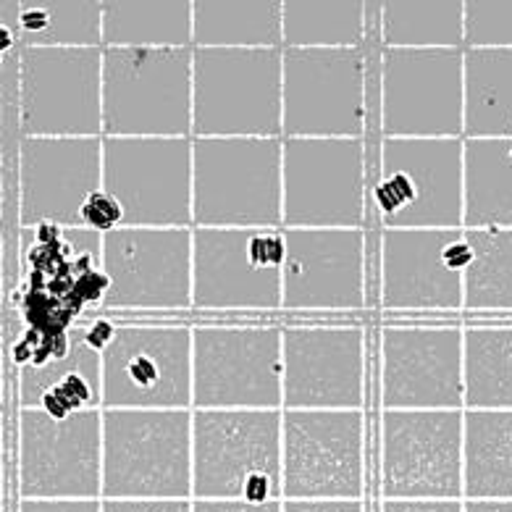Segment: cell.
<instances>
[{"label": "cell", "instance_id": "8d00e7d4", "mask_svg": "<svg viewBox=\"0 0 512 512\" xmlns=\"http://www.w3.org/2000/svg\"><path fill=\"white\" fill-rule=\"evenodd\" d=\"M14 119H19V50L0 61V140Z\"/></svg>", "mask_w": 512, "mask_h": 512}, {"label": "cell", "instance_id": "2e32d148", "mask_svg": "<svg viewBox=\"0 0 512 512\" xmlns=\"http://www.w3.org/2000/svg\"><path fill=\"white\" fill-rule=\"evenodd\" d=\"M103 360V410H192V326L119 323Z\"/></svg>", "mask_w": 512, "mask_h": 512}, {"label": "cell", "instance_id": "f546056e", "mask_svg": "<svg viewBox=\"0 0 512 512\" xmlns=\"http://www.w3.org/2000/svg\"><path fill=\"white\" fill-rule=\"evenodd\" d=\"M465 0H386L376 43L386 50H463Z\"/></svg>", "mask_w": 512, "mask_h": 512}, {"label": "cell", "instance_id": "4fadbf2b", "mask_svg": "<svg viewBox=\"0 0 512 512\" xmlns=\"http://www.w3.org/2000/svg\"><path fill=\"white\" fill-rule=\"evenodd\" d=\"M19 499H103V410L56 421L40 407L16 415Z\"/></svg>", "mask_w": 512, "mask_h": 512}, {"label": "cell", "instance_id": "e0dca14e", "mask_svg": "<svg viewBox=\"0 0 512 512\" xmlns=\"http://www.w3.org/2000/svg\"><path fill=\"white\" fill-rule=\"evenodd\" d=\"M463 323H384L381 410H465Z\"/></svg>", "mask_w": 512, "mask_h": 512}, {"label": "cell", "instance_id": "681fc988", "mask_svg": "<svg viewBox=\"0 0 512 512\" xmlns=\"http://www.w3.org/2000/svg\"><path fill=\"white\" fill-rule=\"evenodd\" d=\"M3 410H0V499H6V439H3Z\"/></svg>", "mask_w": 512, "mask_h": 512}, {"label": "cell", "instance_id": "ac0fdd59", "mask_svg": "<svg viewBox=\"0 0 512 512\" xmlns=\"http://www.w3.org/2000/svg\"><path fill=\"white\" fill-rule=\"evenodd\" d=\"M281 410H365L368 334L363 323H287Z\"/></svg>", "mask_w": 512, "mask_h": 512}, {"label": "cell", "instance_id": "9a60e30c", "mask_svg": "<svg viewBox=\"0 0 512 512\" xmlns=\"http://www.w3.org/2000/svg\"><path fill=\"white\" fill-rule=\"evenodd\" d=\"M22 137H103V48H19Z\"/></svg>", "mask_w": 512, "mask_h": 512}, {"label": "cell", "instance_id": "d6a6232c", "mask_svg": "<svg viewBox=\"0 0 512 512\" xmlns=\"http://www.w3.org/2000/svg\"><path fill=\"white\" fill-rule=\"evenodd\" d=\"M473 263L463 274V313H512V229H463Z\"/></svg>", "mask_w": 512, "mask_h": 512}, {"label": "cell", "instance_id": "7a4b0ae2", "mask_svg": "<svg viewBox=\"0 0 512 512\" xmlns=\"http://www.w3.org/2000/svg\"><path fill=\"white\" fill-rule=\"evenodd\" d=\"M376 229H463V140H368Z\"/></svg>", "mask_w": 512, "mask_h": 512}, {"label": "cell", "instance_id": "d6986e66", "mask_svg": "<svg viewBox=\"0 0 512 512\" xmlns=\"http://www.w3.org/2000/svg\"><path fill=\"white\" fill-rule=\"evenodd\" d=\"M281 310L360 313L371 305V242L365 229H284Z\"/></svg>", "mask_w": 512, "mask_h": 512}, {"label": "cell", "instance_id": "277c9868", "mask_svg": "<svg viewBox=\"0 0 512 512\" xmlns=\"http://www.w3.org/2000/svg\"><path fill=\"white\" fill-rule=\"evenodd\" d=\"M192 499L281 502V410H192Z\"/></svg>", "mask_w": 512, "mask_h": 512}, {"label": "cell", "instance_id": "1f68e13d", "mask_svg": "<svg viewBox=\"0 0 512 512\" xmlns=\"http://www.w3.org/2000/svg\"><path fill=\"white\" fill-rule=\"evenodd\" d=\"M19 48H103V3L22 0Z\"/></svg>", "mask_w": 512, "mask_h": 512}, {"label": "cell", "instance_id": "60d3db41", "mask_svg": "<svg viewBox=\"0 0 512 512\" xmlns=\"http://www.w3.org/2000/svg\"><path fill=\"white\" fill-rule=\"evenodd\" d=\"M379 512H463V499H381Z\"/></svg>", "mask_w": 512, "mask_h": 512}, {"label": "cell", "instance_id": "b9f144b4", "mask_svg": "<svg viewBox=\"0 0 512 512\" xmlns=\"http://www.w3.org/2000/svg\"><path fill=\"white\" fill-rule=\"evenodd\" d=\"M192 512H281V502H232V499H192Z\"/></svg>", "mask_w": 512, "mask_h": 512}, {"label": "cell", "instance_id": "74e56055", "mask_svg": "<svg viewBox=\"0 0 512 512\" xmlns=\"http://www.w3.org/2000/svg\"><path fill=\"white\" fill-rule=\"evenodd\" d=\"M103 512H192V499H100Z\"/></svg>", "mask_w": 512, "mask_h": 512}, {"label": "cell", "instance_id": "6da1fadb", "mask_svg": "<svg viewBox=\"0 0 512 512\" xmlns=\"http://www.w3.org/2000/svg\"><path fill=\"white\" fill-rule=\"evenodd\" d=\"M281 69L284 137L379 140V56L368 45L284 50Z\"/></svg>", "mask_w": 512, "mask_h": 512}, {"label": "cell", "instance_id": "cb8c5ba5", "mask_svg": "<svg viewBox=\"0 0 512 512\" xmlns=\"http://www.w3.org/2000/svg\"><path fill=\"white\" fill-rule=\"evenodd\" d=\"M284 0H195L192 48L281 50Z\"/></svg>", "mask_w": 512, "mask_h": 512}, {"label": "cell", "instance_id": "bcb514c9", "mask_svg": "<svg viewBox=\"0 0 512 512\" xmlns=\"http://www.w3.org/2000/svg\"><path fill=\"white\" fill-rule=\"evenodd\" d=\"M32 232V245H56L64 237V229L56 224H37Z\"/></svg>", "mask_w": 512, "mask_h": 512}, {"label": "cell", "instance_id": "8992f818", "mask_svg": "<svg viewBox=\"0 0 512 512\" xmlns=\"http://www.w3.org/2000/svg\"><path fill=\"white\" fill-rule=\"evenodd\" d=\"M103 499H192V410H103Z\"/></svg>", "mask_w": 512, "mask_h": 512}, {"label": "cell", "instance_id": "4316f807", "mask_svg": "<svg viewBox=\"0 0 512 512\" xmlns=\"http://www.w3.org/2000/svg\"><path fill=\"white\" fill-rule=\"evenodd\" d=\"M463 499H512V410H463Z\"/></svg>", "mask_w": 512, "mask_h": 512}, {"label": "cell", "instance_id": "f5cc1de1", "mask_svg": "<svg viewBox=\"0 0 512 512\" xmlns=\"http://www.w3.org/2000/svg\"><path fill=\"white\" fill-rule=\"evenodd\" d=\"M0 512H6V502L3 499H0Z\"/></svg>", "mask_w": 512, "mask_h": 512}, {"label": "cell", "instance_id": "603a6c76", "mask_svg": "<svg viewBox=\"0 0 512 512\" xmlns=\"http://www.w3.org/2000/svg\"><path fill=\"white\" fill-rule=\"evenodd\" d=\"M250 237V229H192V310H281V268H260Z\"/></svg>", "mask_w": 512, "mask_h": 512}, {"label": "cell", "instance_id": "83f0119b", "mask_svg": "<svg viewBox=\"0 0 512 512\" xmlns=\"http://www.w3.org/2000/svg\"><path fill=\"white\" fill-rule=\"evenodd\" d=\"M195 0H108L103 3V50L192 48Z\"/></svg>", "mask_w": 512, "mask_h": 512}, {"label": "cell", "instance_id": "ffe728a7", "mask_svg": "<svg viewBox=\"0 0 512 512\" xmlns=\"http://www.w3.org/2000/svg\"><path fill=\"white\" fill-rule=\"evenodd\" d=\"M106 310H192V229H132L103 237Z\"/></svg>", "mask_w": 512, "mask_h": 512}, {"label": "cell", "instance_id": "7dc6e473", "mask_svg": "<svg viewBox=\"0 0 512 512\" xmlns=\"http://www.w3.org/2000/svg\"><path fill=\"white\" fill-rule=\"evenodd\" d=\"M19 50V29L16 27H0V61L14 56Z\"/></svg>", "mask_w": 512, "mask_h": 512}, {"label": "cell", "instance_id": "7402d4cb", "mask_svg": "<svg viewBox=\"0 0 512 512\" xmlns=\"http://www.w3.org/2000/svg\"><path fill=\"white\" fill-rule=\"evenodd\" d=\"M463 229H376V308L386 313H460L463 274L444 250Z\"/></svg>", "mask_w": 512, "mask_h": 512}, {"label": "cell", "instance_id": "836d02e7", "mask_svg": "<svg viewBox=\"0 0 512 512\" xmlns=\"http://www.w3.org/2000/svg\"><path fill=\"white\" fill-rule=\"evenodd\" d=\"M69 337L71 350L66 358L50 360L45 365H24V368H19V376H16V402H19V410L40 407L45 394L53 386L61 384L69 373L87 371V368H103L100 352H95L85 342V326H71Z\"/></svg>", "mask_w": 512, "mask_h": 512}, {"label": "cell", "instance_id": "4dcf8cb0", "mask_svg": "<svg viewBox=\"0 0 512 512\" xmlns=\"http://www.w3.org/2000/svg\"><path fill=\"white\" fill-rule=\"evenodd\" d=\"M284 50H352L368 43L363 0H284Z\"/></svg>", "mask_w": 512, "mask_h": 512}, {"label": "cell", "instance_id": "e575fe53", "mask_svg": "<svg viewBox=\"0 0 512 512\" xmlns=\"http://www.w3.org/2000/svg\"><path fill=\"white\" fill-rule=\"evenodd\" d=\"M463 50H512V0H465Z\"/></svg>", "mask_w": 512, "mask_h": 512}, {"label": "cell", "instance_id": "7bdbcfd3", "mask_svg": "<svg viewBox=\"0 0 512 512\" xmlns=\"http://www.w3.org/2000/svg\"><path fill=\"white\" fill-rule=\"evenodd\" d=\"M116 331H119V323L111 321V318H98V321H92L90 326H85V342L90 344L95 352H103L108 344L113 342Z\"/></svg>", "mask_w": 512, "mask_h": 512}, {"label": "cell", "instance_id": "f1b7e54d", "mask_svg": "<svg viewBox=\"0 0 512 512\" xmlns=\"http://www.w3.org/2000/svg\"><path fill=\"white\" fill-rule=\"evenodd\" d=\"M465 410H512V321L463 323Z\"/></svg>", "mask_w": 512, "mask_h": 512}, {"label": "cell", "instance_id": "30bf717a", "mask_svg": "<svg viewBox=\"0 0 512 512\" xmlns=\"http://www.w3.org/2000/svg\"><path fill=\"white\" fill-rule=\"evenodd\" d=\"M365 410H281V497L363 499Z\"/></svg>", "mask_w": 512, "mask_h": 512}, {"label": "cell", "instance_id": "ee69618b", "mask_svg": "<svg viewBox=\"0 0 512 512\" xmlns=\"http://www.w3.org/2000/svg\"><path fill=\"white\" fill-rule=\"evenodd\" d=\"M16 155H8L6 140H0V229L6 221V195H8V166Z\"/></svg>", "mask_w": 512, "mask_h": 512}, {"label": "cell", "instance_id": "c3c4849f", "mask_svg": "<svg viewBox=\"0 0 512 512\" xmlns=\"http://www.w3.org/2000/svg\"><path fill=\"white\" fill-rule=\"evenodd\" d=\"M19 6L22 0H0V27L19 29Z\"/></svg>", "mask_w": 512, "mask_h": 512}, {"label": "cell", "instance_id": "f35d334b", "mask_svg": "<svg viewBox=\"0 0 512 512\" xmlns=\"http://www.w3.org/2000/svg\"><path fill=\"white\" fill-rule=\"evenodd\" d=\"M16 512H103L100 499H19Z\"/></svg>", "mask_w": 512, "mask_h": 512}, {"label": "cell", "instance_id": "d590c367", "mask_svg": "<svg viewBox=\"0 0 512 512\" xmlns=\"http://www.w3.org/2000/svg\"><path fill=\"white\" fill-rule=\"evenodd\" d=\"M79 224L82 229H92V232L98 234H111L116 229L124 226V211H121L119 200L113 195H108L106 190L92 192L90 197L82 205V211H79Z\"/></svg>", "mask_w": 512, "mask_h": 512}, {"label": "cell", "instance_id": "d4e9b609", "mask_svg": "<svg viewBox=\"0 0 512 512\" xmlns=\"http://www.w3.org/2000/svg\"><path fill=\"white\" fill-rule=\"evenodd\" d=\"M463 140H512V50H463Z\"/></svg>", "mask_w": 512, "mask_h": 512}, {"label": "cell", "instance_id": "f907efd6", "mask_svg": "<svg viewBox=\"0 0 512 512\" xmlns=\"http://www.w3.org/2000/svg\"><path fill=\"white\" fill-rule=\"evenodd\" d=\"M3 297H6V234L0 229V308H3Z\"/></svg>", "mask_w": 512, "mask_h": 512}, {"label": "cell", "instance_id": "3957f363", "mask_svg": "<svg viewBox=\"0 0 512 512\" xmlns=\"http://www.w3.org/2000/svg\"><path fill=\"white\" fill-rule=\"evenodd\" d=\"M192 229H284L281 140H192Z\"/></svg>", "mask_w": 512, "mask_h": 512}, {"label": "cell", "instance_id": "5bb4252c", "mask_svg": "<svg viewBox=\"0 0 512 512\" xmlns=\"http://www.w3.org/2000/svg\"><path fill=\"white\" fill-rule=\"evenodd\" d=\"M381 499H463V410H381Z\"/></svg>", "mask_w": 512, "mask_h": 512}, {"label": "cell", "instance_id": "484cf974", "mask_svg": "<svg viewBox=\"0 0 512 512\" xmlns=\"http://www.w3.org/2000/svg\"><path fill=\"white\" fill-rule=\"evenodd\" d=\"M463 229H512V140H463Z\"/></svg>", "mask_w": 512, "mask_h": 512}, {"label": "cell", "instance_id": "7c38bea8", "mask_svg": "<svg viewBox=\"0 0 512 512\" xmlns=\"http://www.w3.org/2000/svg\"><path fill=\"white\" fill-rule=\"evenodd\" d=\"M103 190L124 226L192 229V137H103Z\"/></svg>", "mask_w": 512, "mask_h": 512}, {"label": "cell", "instance_id": "8fae6325", "mask_svg": "<svg viewBox=\"0 0 512 512\" xmlns=\"http://www.w3.org/2000/svg\"><path fill=\"white\" fill-rule=\"evenodd\" d=\"M379 140H463V50L381 48Z\"/></svg>", "mask_w": 512, "mask_h": 512}, {"label": "cell", "instance_id": "ba28073f", "mask_svg": "<svg viewBox=\"0 0 512 512\" xmlns=\"http://www.w3.org/2000/svg\"><path fill=\"white\" fill-rule=\"evenodd\" d=\"M103 137H192V48L103 50Z\"/></svg>", "mask_w": 512, "mask_h": 512}, {"label": "cell", "instance_id": "ab89813d", "mask_svg": "<svg viewBox=\"0 0 512 512\" xmlns=\"http://www.w3.org/2000/svg\"><path fill=\"white\" fill-rule=\"evenodd\" d=\"M281 512H365L363 499H281Z\"/></svg>", "mask_w": 512, "mask_h": 512}, {"label": "cell", "instance_id": "44dd1931", "mask_svg": "<svg viewBox=\"0 0 512 512\" xmlns=\"http://www.w3.org/2000/svg\"><path fill=\"white\" fill-rule=\"evenodd\" d=\"M103 190V137H22L16 145L19 226L79 229V211Z\"/></svg>", "mask_w": 512, "mask_h": 512}, {"label": "cell", "instance_id": "9c48e42d", "mask_svg": "<svg viewBox=\"0 0 512 512\" xmlns=\"http://www.w3.org/2000/svg\"><path fill=\"white\" fill-rule=\"evenodd\" d=\"M284 229H365L368 140H281Z\"/></svg>", "mask_w": 512, "mask_h": 512}, {"label": "cell", "instance_id": "816d5d0a", "mask_svg": "<svg viewBox=\"0 0 512 512\" xmlns=\"http://www.w3.org/2000/svg\"><path fill=\"white\" fill-rule=\"evenodd\" d=\"M3 329H0V410H3V402H6V373H3Z\"/></svg>", "mask_w": 512, "mask_h": 512}, {"label": "cell", "instance_id": "52a82bcc", "mask_svg": "<svg viewBox=\"0 0 512 512\" xmlns=\"http://www.w3.org/2000/svg\"><path fill=\"white\" fill-rule=\"evenodd\" d=\"M284 350L276 323L192 326V410H281Z\"/></svg>", "mask_w": 512, "mask_h": 512}, {"label": "cell", "instance_id": "5b68a950", "mask_svg": "<svg viewBox=\"0 0 512 512\" xmlns=\"http://www.w3.org/2000/svg\"><path fill=\"white\" fill-rule=\"evenodd\" d=\"M281 50L192 48V140L284 137Z\"/></svg>", "mask_w": 512, "mask_h": 512}, {"label": "cell", "instance_id": "f6af8a7d", "mask_svg": "<svg viewBox=\"0 0 512 512\" xmlns=\"http://www.w3.org/2000/svg\"><path fill=\"white\" fill-rule=\"evenodd\" d=\"M463 512H512V499H463Z\"/></svg>", "mask_w": 512, "mask_h": 512}]
</instances>
